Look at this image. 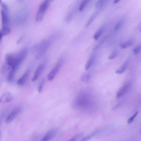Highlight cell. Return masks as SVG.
<instances>
[{
  "label": "cell",
  "instance_id": "cell-12",
  "mask_svg": "<svg viewBox=\"0 0 141 141\" xmlns=\"http://www.w3.org/2000/svg\"><path fill=\"white\" fill-rule=\"evenodd\" d=\"M16 69L15 68H13L11 69L10 72L8 75L7 80L8 82H11L12 81L13 79L15 73Z\"/></svg>",
  "mask_w": 141,
  "mask_h": 141
},
{
  "label": "cell",
  "instance_id": "cell-5",
  "mask_svg": "<svg viewBox=\"0 0 141 141\" xmlns=\"http://www.w3.org/2000/svg\"><path fill=\"white\" fill-rule=\"evenodd\" d=\"M46 65V63L44 62L43 63L38 66L34 73L33 77L32 80L34 82L38 79V77H40Z\"/></svg>",
  "mask_w": 141,
  "mask_h": 141
},
{
  "label": "cell",
  "instance_id": "cell-4",
  "mask_svg": "<svg viewBox=\"0 0 141 141\" xmlns=\"http://www.w3.org/2000/svg\"><path fill=\"white\" fill-rule=\"evenodd\" d=\"M63 60L61 59L57 62L56 65L54 66L47 76V78L49 81H52L54 80L59 71L63 64Z\"/></svg>",
  "mask_w": 141,
  "mask_h": 141
},
{
  "label": "cell",
  "instance_id": "cell-21",
  "mask_svg": "<svg viewBox=\"0 0 141 141\" xmlns=\"http://www.w3.org/2000/svg\"><path fill=\"white\" fill-rule=\"evenodd\" d=\"M89 0H84L81 4L79 7V10L80 11H83L86 6Z\"/></svg>",
  "mask_w": 141,
  "mask_h": 141
},
{
  "label": "cell",
  "instance_id": "cell-35",
  "mask_svg": "<svg viewBox=\"0 0 141 141\" xmlns=\"http://www.w3.org/2000/svg\"><path fill=\"white\" fill-rule=\"evenodd\" d=\"M0 135H1V133H0Z\"/></svg>",
  "mask_w": 141,
  "mask_h": 141
},
{
  "label": "cell",
  "instance_id": "cell-26",
  "mask_svg": "<svg viewBox=\"0 0 141 141\" xmlns=\"http://www.w3.org/2000/svg\"><path fill=\"white\" fill-rule=\"evenodd\" d=\"M92 63V60H89L87 62L85 66V68L86 70H89Z\"/></svg>",
  "mask_w": 141,
  "mask_h": 141
},
{
  "label": "cell",
  "instance_id": "cell-1",
  "mask_svg": "<svg viewBox=\"0 0 141 141\" xmlns=\"http://www.w3.org/2000/svg\"><path fill=\"white\" fill-rule=\"evenodd\" d=\"M27 50L23 49L18 54H8L5 57V63L12 68L17 69L19 66L24 60L27 54Z\"/></svg>",
  "mask_w": 141,
  "mask_h": 141
},
{
  "label": "cell",
  "instance_id": "cell-2",
  "mask_svg": "<svg viewBox=\"0 0 141 141\" xmlns=\"http://www.w3.org/2000/svg\"><path fill=\"white\" fill-rule=\"evenodd\" d=\"M52 38L45 39L38 44V49L35 56L36 58H40L44 55L52 44Z\"/></svg>",
  "mask_w": 141,
  "mask_h": 141
},
{
  "label": "cell",
  "instance_id": "cell-24",
  "mask_svg": "<svg viewBox=\"0 0 141 141\" xmlns=\"http://www.w3.org/2000/svg\"><path fill=\"white\" fill-rule=\"evenodd\" d=\"M139 112H136L135 114H134L131 118H129L128 120L127 123L128 124H130L132 123L135 118L136 117L138 114Z\"/></svg>",
  "mask_w": 141,
  "mask_h": 141
},
{
  "label": "cell",
  "instance_id": "cell-17",
  "mask_svg": "<svg viewBox=\"0 0 141 141\" xmlns=\"http://www.w3.org/2000/svg\"><path fill=\"white\" fill-rule=\"evenodd\" d=\"M107 2L105 0H99L96 3V7L98 9L101 8Z\"/></svg>",
  "mask_w": 141,
  "mask_h": 141
},
{
  "label": "cell",
  "instance_id": "cell-3",
  "mask_svg": "<svg viewBox=\"0 0 141 141\" xmlns=\"http://www.w3.org/2000/svg\"><path fill=\"white\" fill-rule=\"evenodd\" d=\"M51 0H45L40 7L37 12L35 20L39 22L41 21L43 18L46 12L48 10Z\"/></svg>",
  "mask_w": 141,
  "mask_h": 141
},
{
  "label": "cell",
  "instance_id": "cell-29",
  "mask_svg": "<svg viewBox=\"0 0 141 141\" xmlns=\"http://www.w3.org/2000/svg\"><path fill=\"white\" fill-rule=\"evenodd\" d=\"M1 4L3 8V10L5 11L6 13L8 12L9 11V9L7 5H5V4H4L2 3Z\"/></svg>",
  "mask_w": 141,
  "mask_h": 141
},
{
  "label": "cell",
  "instance_id": "cell-30",
  "mask_svg": "<svg viewBox=\"0 0 141 141\" xmlns=\"http://www.w3.org/2000/svg\"><path fill=\"white\" fill-rule=\"evenodd\" d=\"M117 56V53L116 52H113L110 56L108 57V59L109 60H112L114 59Z\"/></svg>",
  "mask_w": 141,
  "mask_h": 141
},
{
  "label": "cell",
  "instance_id": "cell-19",
  "mask_svg": "<svg viewBox=\"0 0 141 141\" xmlns=\"http://www.w3.org/2000/svg\"><path fill=\"white\" fill-rule=\"evenodd\" d=\"M90 79V75L89 74H85L83 75L81 77V80L85 83H88Z\"/></svg>",
  "mask_w": 141,
  "mask_h": 141
},
{
  "label": "cell",
  "instance_id": "cell-18",
  "mask_svg": "<svg viewBox=\"0 0 141 141\" xmlns=\"http://www.w3.org/2000/svg\"><path fill=\"white\" fill-rule=\"evenodd\" d=\"M84 133L83 132H81L75 136H74L73 137L70 141H77L81 138L84 136Z\"/></svg>",
  "mask_w": 141,
  "mask_h": 141
},
{
  "label": "cell",
  "instance_id": "cell-25",
  "mask_svg": "<svg viewBox=\"0 0 141 141\" xmlns=\"http://www.w3.org/2000/svg\"><path fill=\"white\" fill-rule=\"evenodd\" d=\"M97 132H95L93 133V134L90 135L84 138L83 139H82L81 141H86L87 140L90 138H91L92 137L95 136L97 134Z\"/></svg>",
  "mask_w": 141,
  "mask_h": 141
},
{
  "label": "cell",
  "instance_id": "cell-11",
  "mask_svg": "<svg viewBox=\"0 0 141 141\" xmlns=\"http://www.w3.org/2000/svg\"><path fill=\"white\" fill-rule=\"evenodd\" d=\"M128 87V84H125L121 87L117 93V97L119 98L122 96L127 91Z\"/></svg>",
  "mask_w": 141,
  "mask_h": 141
},
{
  "label": "cell",
  "instance_id": "cell-8",
  "mask_svg": "<svg viewBox=\"0 0 141 141\" xmlns=\"http://www.w3.org/2000/svg\"><path fill=\"white\" fill-rule=\"evenodd\" d=\"M13 100V96L10 93H5L0 97V103L9 102Z\"/></svg>",
  "mask_w": 141,
  "mask_h": 141
},
{
  "label": "cell",
  "instance_id": "cell-13",
  "mask_svg": "<svg viewBox=\"0 0 141 141\" xmlns=\"http://www.w3.org/2000/svg\"><path fill=\"white\" fill-rule=\"evenodd\" d=\"M99 11H98L95 12L94 13H93L89 19V20L87 22L86 24V27H88L90 25H91L92 22H93L94 20L95 17L97 16L98 14L99 13Z\"/></svg>",
  "mask_w": 141,
  "mask_h": 141
},
{
  "label": "cell",
  "instance_id": "cell-16",
  "mask_svg": "<svg viewBox=\"0 0 141 141\" xmlns=\"http://www.w3.org/2000/svg\"><path fill=\"white\" fill-rule=\"evenodd\" d=\"M1 30L3 36L8 35L11 32L10 30L8 27H3Z\"/></svg>",
  "mask_w": 141,
  "mask_h": 141
},
{
  "label": "cell",
  "instance_id": "cell-14",
  "mask_svg": "<svg viewBox=\"0 0 141 141\" xmlns=\"http://www.w3.org/2000/svg\"><path fill=\"white\" fill-rule=\"evenodd\" d=\"M128 64V62L127 61L119 68L117 70L116 73L120 74L123 73L127 69Z\"/></svg>",
  "mask_w": 141,
  "mask_h": 141
},
{
  "label": "cell",
  "instance_id": "cell-10",
  "mask_svg": "<svg viewBox=\"0 0 141 141\" xmlns=\"http://www.w3.org/2000/svg\"><path fill=\"white\" fill-rule=\"evenodd\" d=\"M2 25L3 27H7L8 24L9 19L7 13L3 10H1Z\"/></svg>",
  "mask_w": 141,
  "mask_h": 141
},
{
  "label": "cell",
  "instance_id": "cell-34",
  "mask_svg": "<svg viewBox=\"0 0 141 141\" xmlns=\"http://www.w3.org/2000/svg\"><path fill=\"white\" fill-rule=\"evenodd\" d=\"M2 3L1 0H0V3L1 4Z\"/></svg>",
  "mask_w": 141,
  "mask_h": 141
},
{
  "label": "cell",
  "instance_id": "cell-22",
  "mask_svg": "<svg viewBox=\"0 0 141 141\" xmlns=\"http://www.w3.org/2000/svg\"><path fill=\"white\" fill-rule=\"evenodd\" d=\"M45 79L44 78L41 80L39 84L38 88V91L39 92L41 93L42 91L43 88L45 85Z\"/></svg>",
  "mask_w": 141,
  "mask_h": 141
},
{
  "label": "cell",
  "instance_id": "cell-7",
  "mask_svg": "<svg viewBox=\"0 0 141 141\" xmlns=\"http://www.w3.org/2000/svg\"><path fill=\"white\" fill-rule=\"evenodd\" d=\"M21 111V109L19 108L15 109L6 119L5 121V123L8 124L11 122L20 112Z\"/></svg>",
  "mask_w": 141,
  "mask_h": 141
},
{
  "label": "cell",
  "instance_id": "cell-20",
  "mask_svg": "<svg viewBox=\"0 0 141 141\" xmlns=\"http://www.w3.org/2000/svg\"><path fill=\"white\" fill-rule=\"evenodd\" d=\"M134 44V42L133 41H129L125 44H122L120 45L121 47L122 48H127V47H129L132 46Z\"/></svg>",
  "mask_w": 141,
  "mask_h": 141
},
{
  "label": "cell",
  "instance_id": "cell-28",
  "mask_svg": "<svg viewBox=\"0 0 141 141\" xmlns=\"http://www.w3.org/2000/svg\"><path fill=\"white\" fill-rule=\"evenodd\" d=\"M141 47L140 46L137 47L134 50V54L135 55L138 54L140 51Z\"/></svg>",
  "mask_w": 141,
  "mask_h": 141
},
{
  "label": "cell",
  "instance_id": "cell-31",
  "mask_svg": "<svg viewBox=\"0 0 141 141\" xmlns=\"http://www.w3.org/2000/svg\"><path fill=\"white\" fill-rule=\"evenodd\" d=\"M123 103L122 102L120 103H118V104H117V105H115V106L113 107L112 109V110L113 111L115 110L116 109L119 108L120 106Z\"/></svg>",
  "mask_w": 141,
  "mask_h": 141
},
{
  "label": "cell",
  "instance_id": "cell-15",
  "mask_svg": "<svg viewBox=\"0 0 141 141\" xmlns=\"http://www.w3.org/2000/svg\"><path fill=\"white\" fill-rule=\"evenodd\" d=\"M104 26L102 27L97 31L95 34L94 35L93 38L95 40H97L103 34L104 30Z\"/></svg>",
  "mask_w": 141,
  "mask_h": 141
},
{
  "label": "cell",
  "instance_id": "cell-9",
  "mask_svg": "<svg viewBox=\"0 0 141 141\" xmlns=\"http://www.w3.org/2000/svg\"><path fill=\"white\" fill-rule=\"evenodd\" d=\"M30 71L29 70H27L26 72L23 74L22 76L19 80L17 83V84L20 86H22L24 84L28 77Z\"/></svg>",
  "mask_w": 141,
  "mask_h": 141
},
{
  "label": "cell",
  "instance_id": "cell-33",
  "mask_svg": "<svg viewBox=\"0 0 141 141\" xmlns=\"http://www.w3.org/2000/svg\"><path fill=\"white\" fill-rule=\"evenodd\" d=\"M121 0H114V2H113V3L116 4L118 3Z\"/></svg>",
  "mask_w": 141,
  "mask_h": 141
},
{
  "label": "cell",
  "instance_id": "cell-27",
  "mask_svg": "<svg viewBox=\"0 0 141 141\" xmlns=\"http://www.w3.org/2000/svg\"><path fill=\"white\" fill-rule=\"evenodd\" d=\"M74 13L72 12L69 13L66 18V21L67 22H69L71 21L73 16Z\"/></svg>",
  "mask_w": 141,
  "mask_h": 141
},
{
  "label": "cell",
  "instance_id": "cell-6",
  "mask_svg": "<svg viewBox=\"0 0 141 141\" xmlns=\"http://www.w3.org/2000/svg\"><path fill=\"white\" fill-rule=\"evenodd\" d=\"M57 132V129H51L46 133L41 140L47 141L52 139L56 135Z\"/></svg>",
  "mask_w": 141,
  "mask_h": 141
},
{
  "label": "cell",
  "instance_id": "cell-32",
  "mask_svg": "<svg viewBox=\"0 0 141 141\" xmlns=\"http://www.w3.org/2000/svg\"><path fill=\"white\" fill-rule=\"evenodd\" d=\"M3 35L2 33L1 30H0V40H1L3 37Z\"/></svg>",
  "mask_w": 141,
  "mask_h": 141
},
{
  "label": "cell",
  "instance_id": "cell-23",
  "mask_svg": "<svg viewBox=\"0 0 141 141\" xmlns=\"http://www.w3.org/2000/svg\"><path fill=\"white\" fill-rule=\"evenodd\" d=\"M123 23V21L122 20L119 21L116 24L114 28V30L115 31L119 30L122 27Z\"/></svg>",
  "mask_w": 141,
  "mask_h": 141
}]
</instances>
